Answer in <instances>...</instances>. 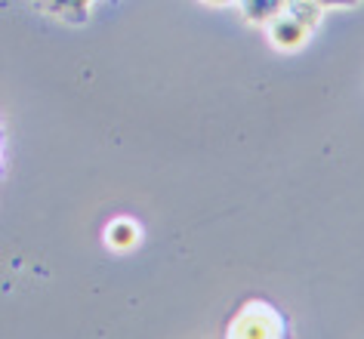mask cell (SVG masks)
Masks as SVG:
<instances>
[{"label":"cell","instance_id":"1","mask_svg":"<svg viewBox=\"0 0 364 339\" xmlns=\"http://www.w3.org/2000/svg\"><path fill=\"white\" fill-rule=\"evenodd\" d=\"M281 318L262 302H250L247 308L235 318V324L229 333L232 336H247V339H269V336H281Z\"/></svg>","mask_w":364,"mask_h":339},{"label":"cell","instance_id":"2","mask_svg":"<svg viewBox=\"0 0 364 339\" xmlns=\"http://www.w3.org/2000/svg\"><path fill=\"white\" fill-rule=\"evenodd\" d=\"M269 41L275 43L278 50L294 53V50H299V47H303V43L309 41V28L284 10L281 16H275V19L269 22Z\"/></svg>","mask_w":364,"mask_h":339},{"label":"cell","instance_id":"3","mask_svg":"<svg viewBox=\"0 0 364 339\" xmlns=\"http://www.w3.org/2000/svg\"><path fill=\"white\" fill-rule=\"evenodd\" d=\"M139 225L133 222V219H114L112 225L105 228V244L112 247L114 253H127V250H133L136 244H139Z\"/></svg>","mask_w":364,"mask_h":339},{"label":"cell","instance_id":"4","mask_svg":"<svg viewBox=\"0 0 364 339\" xmlns=\"http://www.w3.org/2000/svg\"><path fill=\"white\" fill-rule=\"evenodd\" d=\"M90 4L93 0H38V6L43 13L65 19V22H84L90 16Z\"/></svg>","mask_w":364,"mask_h":339},{"label":"cell","instance_id":"5","mask_svg":"<svg viewBox=\"0 0 364 339\" xmlns=\"http://www.w3.org/2000/svg\"><path fill=\"white\" fill-rule=\"evenodd\" d=\"M244 19L253 25H269L275 16L287 10V0H238Z\"/></svg>","mask_w":364,"mask_h":339},{"label":"cell","instance_id":"6","mask_svg":"<svg viewBox=\"0 0 364 339\" xmlns=\"http://www.w3.org/2000/svg\"><path fill=\"white\" fill-rule=\"evenodd\" d=\"M287 13L303 22L309 31L318 28V22H321V6L315 0H287Z\"/></svg>","mask_w":364,"mask_h":339},{"label":"cell","instance_id":"7","mask_svg":"<svg viewBox=\"0 0 364 339\" xmlns=\"http://www.w3.org/2000/svg\"><path fill=\"white\" fill-rule=\"evenodd\" d=\"M321 10H331V6H358L361 0H315Z\"/></svg>","mask_w":364,"mask_h":339},{"label":"cell","instance_id":"8","mask_svg":"<svg viewBox=\"0 0 364 339\" xmlns=\"http://www.w3.org/2000/svg\"><path fill=\"white\" fill-rule=\"evenodd\" d=\"M207 6H225V4H232V0H204Z\"/></svg>","mask_w":364,"mask_h":339}]
</instances>
